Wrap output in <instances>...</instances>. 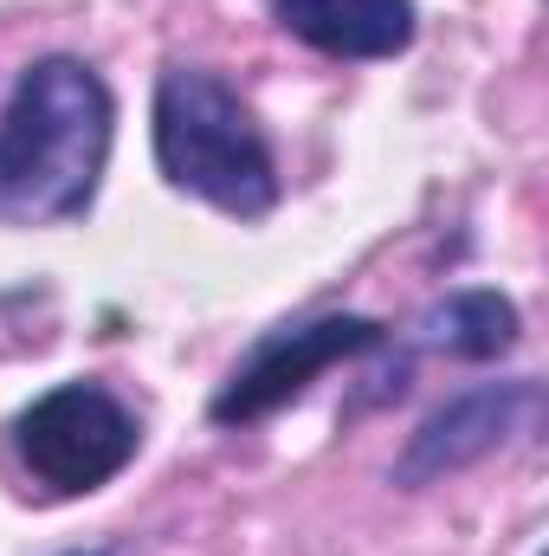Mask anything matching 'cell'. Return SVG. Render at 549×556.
Instances as JSON below:
<instances>
[{"label":"cell","instance_id":"cell-1","mask_svg":"<svg viewBox=\"0 0 549 556\" xmlns=\"http://www.w3.org/2000/svg\"><path fill=\"white\" fill-rule=\"evenodd\" d=\"M111 91L85 59H39L0 117V227L85 214L111 155Z\"/></svg>","mask_w":549,"mask_h":556},{"label":"cell","instance_id":"cell-2","mask_svg":"<svg viewBox=\"0 0 549 556\" xmlns=\"http://www.w3.org/2000/svg\"><path fill=\"white\" fill-rule=\"evenodd\" d=\"M155 162L175 188L240 220L272 214L278 201V168L259 124L214 72L194 65H168L155 85Z\"/></svg>","mask_w":549,"mask_h":556},{"label":"cell","instance_id":"cell-3","mask_svg":"<svg viewBox=\"0 0 549 556\" xmlns=\"http://www.w3.org/2000/svg\"><path fill=\"white\" fill-rule=\"evenodd\" d=\"M13 446H20V466L52 498H72V492H98L137 459V420L117 395L91 382H65L20 415Z\"/></svg>","mask_w":549,"mask_h":556},{"label":"cell","instance_id":"cell-4","mask_svg":"<svg viewBox=\"0 0 549 556\" xmlns=\"http://www.w3.org/2000/svg\"><path fill=\"white\" fill-rule=\"evenodd\" d=\"M382 343V330L369 317H310V324H284L272 330L233 376L227 389L214 395V420L220 427H240V420H259L297 402L310 389V376H323L330 363H349V356H369Z\"/></svg>","mask_w":549,"mask_h":556},{"label":"cell","instance_id":"cell-5","mask_svg":"<svg viewBox=\"0 0 549 556\" xmlns=\"http://www.w3.org/2000/svg\"><path fill=\"white\" fill-rule=\"evenodd\" d=\"M537 408H544V389H537V382H491V389H472V395L446 402L439 415L413 433L408 453H401V466H395V479H401V485H426V479H439V472H459V466L498 453L511 433H524V427L537 420Z\"/></svg>","mask_w":549,"mask_h":556},{"label":"cell","instance_id":"cell-6","mask_svg":"<svg viewBox=\"0 0 549 556\" xmlns=\"http://www.w3.org/2000/svg\"><path fill=\"white\" fill-rule=\"evenodd\" d=\"M272 13L330 59H395L413 39V0H272Z\"/></svg>","mask_w":549,"mask_h":556},{"label":"cell","instance_id":"cell-7","mask_svg":"<svg viewBox=\"0 0 549 556\" xmlns=\"http://www.w3.org/2000/svg\"><path fill=\"white\" fill-rule=\"evenodd\" d=\"M420 330H426L433 350H452L465 363H485V356H505L518 343V311L498 291H452L446 304L426 311Z\"/></svg>","mask_w":549,"mask_h":556}]
</instances>
